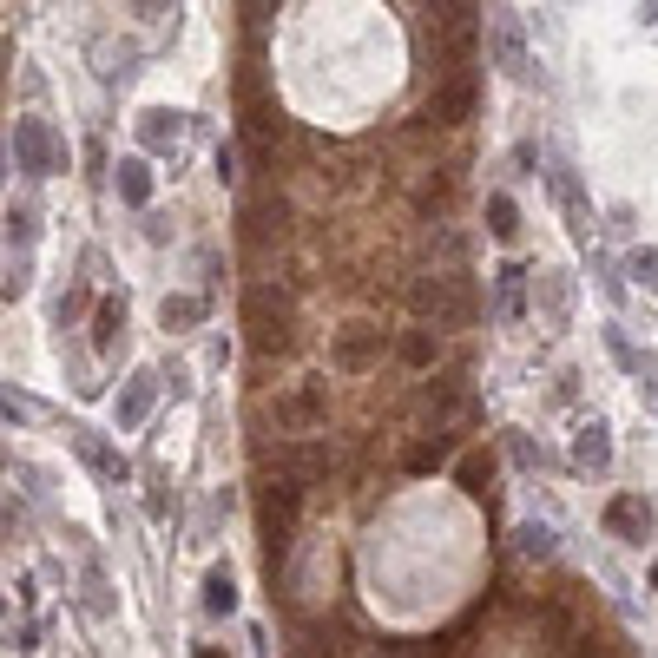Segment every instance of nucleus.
I'll return each instance as SVG.
<instances>
[{
  "instance_id": "f8f14e48",
  "label": "nucleus",
  "mask_w": 658,
  "mask_h": 658,
  "mask_svg": "<svg viewBox=\"0 0 658 658\" xmlns=\"http://www.w3.org/2000/svg\"><path fill=\"white\" fill-rule=\"evenodd\" d=\"M520 283H527V270H520V264H501V270H494V290H501V316H520Z\"/></svg>"
},
{
  "instance_id": "0eeeda50",
  "label": "nucleus",
  "mask_w": 658,
  "mask_h": 658,
  "mask_svg": "<svg viewBox=\"0 0 658 658\" xmlns=\"http://www.w3.org/2000/svg\"><path fill=\"white\" fill-rule=\"evenodd\" d=\"M336 468V455H329L323 441H297V448H283V474H297V481H316V474Z\"/></svg>"
},
{
  "instance_id": "1a4fd4ad",
  "label": "nucleus",
  "mask_w": 658,
  "mask_h": 658,
  "mask_svg": "<svg viewBox=\"0 0 658 658\" xmlns=\"http://www.w3.org/2000/svg\"><path fill=\"white\" fill-rule=\"evenodd\" d=\"M494 60H501V73H527V40H520V27H514V20H494Z\"/></svg>"
},
{
  "instance_id": "f03ea898",
  "label": "nucleus",
  "mask_w": 658,
  "mask_h": 658,
  "mask_svg": "<svg viewBox=\"0 0 658 658\" xmlns=\"http://www.w3.org/2000/svg\"><path fill=\"white\" fill-rule=\"evenodd\" d=\"M14 158H20V172H27V178H53V172H60V145H53L47 119H20V126H14Z\"/></svg>"
},
{
  "instance_id": "b1692460",
  "label": "nucleus",
  "mask_w": 658,
  "mask_h": 658,
  "mask_svg": "<svg viewBox=\"0 0 658 658\" xmlns=\"http://www.w3.org/2000/svg\"><path fill=\"white\" fill-rule=\"evenodd\" d=\"M566 658H606V639H599V632H580V639H573V652Z\"/></svg>"
},
{
  "instance_id": "2eb2a0df",
  "label": "nucleus",
  "mask_w": 658,
  "mask_h": 658,
  "mask_svg": "<svg viewBox=\"0 0 658 658\" xmlns=\"http://www.w3.org/2000/svg\"><path fill=\"white\" fill-rule=\"evenodd\" d=\"M145 408H152V376H132V389H126V402H119V422H139Z\"/></svg>"
},
{
  "instance_id": "cd10ccee",
  "label": "nucleus",
  "mask_w": 658,
  "mask_h": 658,
  "mask_svg": "<svg viewBox=\"0 0 658 658\" xmlns=\"http://www.w3.org/2000/svg\"><path fill=\"white\" fill-rule=\"evenodd\" d=\"M198 658H224V652H218V645H198Z\"/></svg>"
},
{
  "instance_id": "f257e3e1",
  "label": "nucleus",
  "mask_w": 658,
  "mask_h": 658,
  "mask_svg": "<svg viewBox=\"0 0 658 658\" xmlns=\"http://www.w3.org/2000/svg\"><path fill=\"white\" fill-rule=\"evenodd\" d=\"M297 507H303V481H297V474H283V481H270V487H264V547H270V560L290 547Z\"/></svg>"
},
{
  "instance_id": "4be33fe9",
  "label": "nucleus",
  "mask_w": 658,
  "mask_h": 658,
  "mask_svg": "<svg viewBox=\"0 0 658 658\" xmlns=\"http://www.w3.org/2000/svg\"><path fill=\"white\" fill-rule=\"evenodd\" d=\"M79 455L93 461V468H99V474H112V481H119V474H126V461H119V455H106V448H99V441H93V435H79Z\"/></svg>"
},
{
  "instance_id": "393cba45",
  "label": "nucleus",
  "mask_w": 658,
  "mask_h": 658,
  "mask_svg": "<svg viewBox=\"0 0 658 658\" xmlns=\"http://www.w3.org/2000/svg\"><path fill=\"white\" fill-rule=\"evenodd\" d=\"M632 277H639V283H652V290H658V251H639V257H632Z\"/></svg>"
},
{
  "instance_id": "39448f33",
  "label": "nucleus",
  "mask_w": 658,
  "mask_h": 658,
  "mask_svg": "<svg viewBox=\"0 0 658 658\" xmlns=\"http://www.w3.org/2000/svg\"><path fill=\"white\" fill-rule=\"evenodd\" d=\"M547 185H553V198L566 204L573 231H593V211H586V198H580V178H573V165H566V158H553V165H547Z\"/></svg>"
},
{
  "instance_id": "dca6fc26",
  "label": "nucleus",
  "mask_w": 658,
  "mask_h": 658,
  "mask_svg": "<svg viewBox=\"0 0 658 658\" xmlns=\"http://www.w3.org/2000/svg\"><path fill=\"white\" fill-rule=\"evenodd\" d=\"M198 316H204V303H198V297H165L158 323H165V329H185V323H198Z\"/></svg>"
},
{
  "instance_id": "9d476101",
  "label": "nucleus",
  "mask_w": 658,
  "mask_h": 658,
  "mask_svg": "<svg viewBox=\"0 0 658 658\" xmlns=\"http://www.w3.org/2000/svg\"><path fill=\"white\" fill-rule=\"evenodd\" d=\"M612 428L606 422H586L580 428V448H573V455H580V468H606V461H612Z\"/></svg>"
},
{
  "instance_id": "a211bd4d",
  "label": "nucleus",
  "mask_w": 658,
  "mask_h": 658,
  "mask_svg": "<svg viewBox=\"0 0 658 658\" xmlns=\"http://www.w3.org/2000/svg\"><path fill=\"white\" fill-rule=\"evenodd\" d=\"M547 553H553V527L527 520V527H520V560H547Z\"/></svg>"
},
{
  "instance_id": "aec40b11",
  "label": "nucleus",
  "mask_w": 658,
  "mask_h": 658,
  "mask_svg": "<svg viewBox=\"0 0 658 658\" xmlns=\"http://www.w3.org/2000/svg\"><path fill=\"white\" fill-rule=\"evenodd\" d=\"M231 606H237L231 573H211V580H204V612H231Z\"/></svg>"
},
{
  "instance_id": "4468645a",
  "label": "nucleus",
  "mask_w": 658,
  "mask_h": 658,
  "mask_svg": "<svg viewBox=\"0 0 658 658\" xmlns=\"http://www.w3.org/2000/svg\"><path fill=\"white\" fill-rule=\"evenodd\" d=\"M119 191H126V204H145V198H152V178H145L139 158H126V165H119Z\"/></svg>"
},
{
  "instance_id": "423d86ee",
  "label": "nucleus",
  "mask_w": 658,
  "mask_h": 658,
  "mask_svg": "<svg viewBox=\"0 0 658 658\" xmlns=\"http://www.w3.org/2000/svg\"><path fill=\"white\" fill-rule=\"evenodd\" d=\"M474 106V79H448L435 99H428V126H461Z\"/></svg>"
},
{
  "instance_id": "9b49d317",
  "label": "nucleus",
  "mask_w": 658,
  "mask_h": 658,
  "mask_svg": "<svg viewBox=\"0 0 658 658\" xmlns=\"http://www.w3.org/2000/svg\"><path fill=\"white\" fill-rule=\"evenodd\" d=\"M487 231L501 237V244H514V231H520V211H514V198H487Z\"/></svg>"
},
{
  "instance_id": "a878e982",
  "label": "nucleus",
  "mask_w": 658,
  "mask_h": 658,
  "mask_svg": "<svg viewBox=\"0 0 658 658\" xmlns=\"http://www.w3.org/2000/svg\"><path fill=\"white\" fill-rule=\"evenodd\" d=\"M165 139H178V126H165V112H152V126H145V145H165Z\"/></svg>"
},
{
  "instance_id": "6e6552de",
  "label": "nucleus",
  "mask_w": 658,
  "mask_h": 658,
  "mask_svg": "<svg viewBox=\"0 0 658 658\" xmlns=\"http://www.w3.org/2000/svg\"><path fill=\"white\" fill-rule=\"evenodd\" d=\"M606 527H612V533H626V540H645V533H652V507L632 501V494H619V501L606 507Z\"/></svg>"
},
{
  "instance_id": "6ab92c4d",
  "label": "nucleus",
  "mask_w": 658,
  "mask_h": 658,
  "mask_svg": "<svg viewBox=\"0 0 658 658\" xmlns=\"http://www.w3.org/2000/svg\"><path fill=\"white\" fill-rule=\"evenodd\" d=\"M119 329H126V310H119V303H99V316H93V343H99V349H112V336H119Z\"/></svg>"
},
{
  "instance_id": "412c9836",
  "label": "nucleus",
  "mask_w": 658,
  "mask_h": 658,
  "mask_svg": "<svg viewBox=\"0 0 658 658\" xmlns=\"http://www.w3.org/2000/svg\"><path fill=\"white\" fill-rule=\"evenodd\" d=\"M448 461V441H422V448H408V474H428Z\"/></svg>"
},
{
  "instance_id": "f3484780",
  "label": "nucleus",
  "mask_w": 658,
  "mask_h": 658,
  "mask_svg": "<svg viewBox=\"0 0 658 658\" xmlns=\"http://www.w3.org/2000/svg\"><path fill=\"white\" fill-rule=\"evenodd\" d=\"M402 362H408V369H428V362H435V336H428V329H408V336H402Z\"/></svg>"
},
{
  "instance_id": "5701e85b",
  "label": "nucleus",
  "mask_w": 658,
  "mask_h": 658,
  "mask_svg": "<svg viewBox=\"0 0 658 658\" xmlns=\"http://www.w3.org/2000/svg\"><path fill=\"white\" fill-rule=\"evenodd\" d=\"M487 481H494V461H487V455H468V461H461V487H468V494H481Z\"/></svg>"
},
{
  "instance_id": "ddd939ff",
  "label": "nucleus",
  "mask_w": 658,
  "mask_h": 658,
  "mask_svg": "<svg viewBox=\"0 0 658 658\" xmlns=\"http://www.w3.org/2000/svg\"><path fill=\"white\" fill-rule=\"evenodd\" d=\"M362 329H369V323H356V336L336 343V362H343V369H362V362L376 356V336H362Z\"/></svg>"
},
{
  "instance_id": "20e7f679",
  "label": "nucleus",
  "mask_w": 658,
  "mask_h": 658,
  "mask_svg": "<svg viewBox=\"0 0 658 658\" xmlns=\"http://www.w3.org/2000/svg\"><path fill=\"white\" fill-rule=\"evenodd\" d=\"M277 422L290 428V435H310L316 422H323V389H310V382H303V389H290L277 402Z\"/></svg>"
},
{
  "instance_id": "7ed1b4c3",
  "label": "nucleus",
  "mask_w": 658,
  "mask_h": 658,
  "mask_svg": "<svg viewBox=\"0 0 658 658\" xmlns=\"http://www.w3.org/2000/svg\"><path fill=\"white\" fill-rule=\"evenodd\" d=\"M408 303L422 316H435V323H461V310H468V297H461V283L455 277H435V283H408Z\"/></svg>"
},
{
  "instance_id": "bb28decb",
  "label": "nucleus",
  "mask_w": 658,
  "mask_h": 658,
  "mask_svg": "<svg viewBox=\"0 0 658 658\" xmlns=\"http://www.w3.org/2000/svg\"><path fill=\"white\" fill-rule=\"evenodd\" d=\"M7 237H20V244H27V237H33V211H7Z\"/></svg>"
}]
</instances>
